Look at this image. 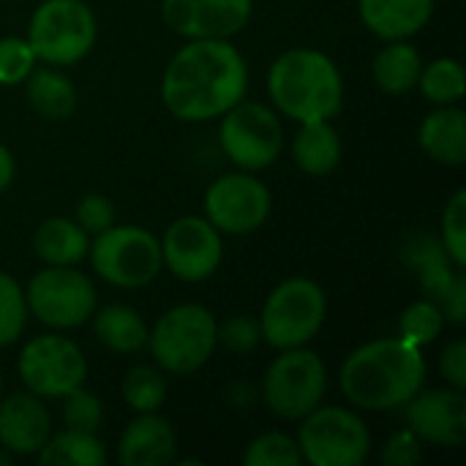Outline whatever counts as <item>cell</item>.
<instances>
[{
    "mask_svg": "<svg viewBox=\"0 0 466 466\" xmlns=\"http://www.w3.org/2000/svg\"><path fill=\"white\" fill-rule=\"evenodd\" d=\"M248 87V68L229 38H194L167 66L161 98L186 123L221 117Z\"/></svg>",
    "mask_w": 466,
    "mask_h": 466,
    "instance_id": "obj_1",
    "label": "cell"
},
{
    "mask_svg": "<svg viewBox=\"0 0 466 466\" xmlns=\"http://www.w3.org/2000/svg\"><path fill=\"white\" fill-rule=\"evenodd\" d=\"M423 382L426 358L401 336L369 341L341 366V390L358 410H399L423 390Z\"/></svg>",
    "mask_w": 466,
    "mask_h": 466,
    "instance_id": "obj_2",
    "label": "cell"
},
{
    "mask_svg": "<svg viewBox=\"0 0 466 466\" xmlns=\"http://www.w3.org/2000/svg\"><path fill=\"white\" fill-rule=\"evenodd\" d=\"M268 90L279 112L298 123L330 120L341 112L344 82L336 63L319 49H289L270 66Z\"/></svg>",
    "mask_w": 466,
    "mask_h": 466,
    "instance_id": "obj_3",
    "label": "cell"
},
{
    "mask_svg": "<svg viewBox=\"0 0 466 466\" xmlns=\"http://www.w3.org/2000/svg\"><path fill=\"white\" fill-rule=\"evenodd\" d=\"M328 314L325 292L311 279H287L265 300L259 314L262 341L273 350L306 347L322 328Z\"/></svg>",
    "mask_w": 466,
    "mask_h": 466,
    "instance_id": "obj_4",
    "label": "cell"
},
{
    "mask_svg": "<svg viewBox=\"0 0 466 466\" xmlns=\"http://www.w3.org/2000/svg\"><path fill=\"white\" fill-rule=\"evenodd\" d=\"M96 16L82 0H44L27 27V44L46 66H74L96 44Z\"/></svg>",
    "mask_w": 466,
    "mask_h": 466,
    "instance_id": "obj_5",
    "label": "cell"
},
{
    "mask_svg": "<svg viewBox=\"0 0 466 466\" xmlns=\"http://www.w3.org/2000/svg\"><path fill=\"white\" fill-rule=\"evenodd\" d=\"M216 317L199 303H183L161 314L147 333L153 360L169 374L202 369L216 350Z\"/></svg>",
    "mask_w": 466,
    "mask_h": 466,
    "instance_id": "obj_6",
    "label": "cell"
},
{
    "mask_svg": "<svg viewBox=\"0 0 466 466\" xmlns=\"http://www.w3.org/2000/svg\"><path fill=\"white\" fill-rule=\"evenodd\" d=\"M328 390V369L311 350H281L262 380V401L284 420H303Z\"/></svg>",
    "mask_w": 466,
    "mask_h": 466,
    "instance_id": "obj_7",
    "label": "cell"
},
{
    "mask_svg": "<svg viewBox=\"0 0 466 466\" xmlns=\"http://www.w3.org/2000/svg\"><path fill=\"white\" fill-rule=\"evenodd\" d=\"M96 273L123 289H139L161 273V243L142 227L112 224L87 248Z\"/></svg>",
    "mask_w": 466,
    "mask_h": 466,
    "instance_id": "obj_8",
    "label": "cell"
},
{
    "mask_svg": "<svg viewBox=\"0 0 466 466\" xmlns=\"http://www.w3.org/2000/svg\"><path fill=\"white\" fill-rule=\"evenodd\" d=\"M298 448L314 466H360L371 453V434L352 410L317 407L300 423Z\"/></svg>",
    "mask_w": 466,
    "mask_h": 466,
    "instance_id": "obj_9",
    "label": "cell"
},
{
    "mask_svg": "<svg viewBox=\"0 0 466 466\" xmlns=\"http://www.w3.org/2000/svg\"><path fill=\"white\" fill-rule=\"evenodd\" d=\"M25 300L27 314L55 330L79 328L96 314V289L74 265H46L30 279Z\"/></svg>",
    "mask_w": 466,
    "mask_h": 466,
    "instance_id": "obj_10",
    "label": "cell"
},
{
    "mask_svg": "<svg viewBox=\"0 0 466 466\" xmlns=\"http://www.w3.org/2000/svg\"><path fill=\"white\" fill-rule=\"evenodd\" d=\"M221 117V147L238 169L259 172L276 164L284 147V131L270 106L238 101Z\"/></svg>",
    "mask_w": 466,
    "mask_h": 466,
    "instance_id": "obj_11",
    "label": "cell"
},
{
    "mask_svg": "<svg viewBox=\"0 0 466 466\" xmlns=\"http://www.w3.org/2000/svg\"><path fill=\"white\" fill-rule=\"evenodd\" d=\"M19 377L38 399H63L85 385L87 360L66 336H35L19 355Z\"/></svg>",
    "mask_w": 466,
    "mask_h": 466,
    "instance_id": "obj_12",
    "label": "cell"
},
{
    "mask_svg": "<svg viewBox=\"0 0 466 466\" xmlns=\"http://www.w3.org/2000/svg\"><path fill=\"white\" fill-rule=\"evenodd\" d=\"M270 216V191L251 172L224 175L205 194V218L227 235H248Z\"/></svg>",
    "mask_w": 466,
    "mask_h": 466,
    "instance_id": "obj_13",
    "label": "cell"
},
{
    "mask_svg": "<svg viewBox=\"0 0 466 466\" xmlns=\"http://www.w3.org/2000/svg\"><path fill=\"white\" fill-rule=\"evenodd\" d=\"M224 257L221 232L199 216H183L172 221L161 240L164 268L180 281H205L210 279Z\"/></svg>",
    "mask_w": 466,
    "mask_h": 466,
    "instance_id": "obj_14",
    "label": "cell"
},
{
    "mask_svg": "<svg viewBox=\"0 0 466 466\" xmlns=\"http://www.w3.org/2000/svg\"><path fill=\"white\" fill-rule=\"evenodd\" d=\"M407 259L418 270L420 284L431 295V300L442 309L445 322L461 325L466 319V279L464 268H459L442 240L431 235H418L407 246Z\"/></svg>",
    "mask_w": 466,
    "mask_h": 466,
    "instance_id": "obj_15",
    "label": "cell"
},
{
    "mask_svg": "<svg viewBox=\"0 0 466 466\" xmlns=\"http://www.w3.org/2000/svg\"><path fill=\"white\" fill-rule=\"evenodd\" d=\"M254 0H164L161 16L167 27L188 41L232 38L251 19Z\"/></svg>",
    "mask_w": 466,
    "mask_h": 466,
    "instance_id": "obj_16",
    "label": "cell"
},
{
    "mask_svg": "<svg viewBox=\"0 0 466 466\" xmlns=\"http://www.w3.org/2000/svg\"><path fill=\"white\" fill-rule=\"evenodd\" d=\"M407 423L420 442L461 448L466 440L464 390H429L418 393L407 404Z\"/></svg>",
    "mask_w": 466,
    "mask_h": 466,
    "instance_id": "obj_17",
    "label": "cell"
},
{
    "mask_svg": "<svg viewBox=\"0 0 466 466\" xmlns=\"http://www.w3.org/2000/svg\"><path fill=\"white\" fill-rule=\"evenodd\" d=\"M52 434V418L44 399L14 393L0 399V445L16 456H35Z\"/></svg>",
    "mask_w": 466,
    "mask_h": 466,
    "instance_id": "obj_18",
    "label": "cell"
},
{
    "mask_svg": "<svg viewBox=\"0 0 466 466\" xmlns=\"http://www.w3.org/2000/svg\"><path fill=\"white\" fill-rule=\"evenodd\" d=\"M120 464L126 466H167L177 456V437L169 420L156 412H139L120 437Z\"/></svg>",
    "mask_w": 466,
    "mask_h": 466,
    "instance_id": "obj_19",
    "label": "cell"
},
{
    "mask_svg": "<svg viewBox=\"0 0 466 466\" xmlns=\"http://www.w3.org/2000/svg\"><path fill=\"white\" fill-rule=\"evenodd\" d=\"M358 11L374 35L385 41H401L412 38L429 25L434 0H358Z\"/></svg>",
    "mask_w": 466,
    "mask_h": 466,
    "instance_id": "obj_20",
    "label": "cell"
},
{
    "mask_svg": "<svg viewBox=\"0 0 466 466\" xmlns=\"http://www.w3.org/2000/svg\"><path fill=\"white\" fill-rule=\"evenodd\" d=\"M420 147L440 164L461 167L466 161V115L459 106H440L418 131Z\"/></svg>",
    "mask_w": 466,
    "mask_h": 466,
    "instance_id": "obj_21",
    "label": "cell"
},
{
    "mask_svg": "<svg viewBox=\"0 0 466 466\" xmlns=\"http://www.w3.org/2000/svg\"><path fill=\"white\" fill-rule=\"evenodd\" d=\"M295 164L306 175H330L341 161V139L330 120H309L300 123V131L292 142Z\"/></svg>",
    "mask_w": 466,
    "mask_h": 466,
    "instance_id": "obj_22",
    "label": "cell"
},
{
    "mask_svg": "<svg viewBox=\"0 0 466 466\" xmlns=\"http://www.w3.org/2000/svg\"><path fill=\"white\" fill-rule=\"evenodd\" d=\"M33 248L46 265H76L87 257L90 235L71 218H46L33 235Z\"/></svg>",
    "mask_w": 466,
    "mask_h": 466,
    "instance_id": "obj_23",
    "label": "cell"
},
{
    "mask_svg": "<svg viewBox=\"0 0 466 466\" xmlns=\"http://www.w3.org/2000/svg\"><path fill=\"white\" fill-rule=\"evenodd\" d=\"M25 85L27 104L46 120H66L76 109V87L66 74L57 71V66L33 68Z\"/></svg>",
    "mask_w": 466,
    "mask_h": 466,
    "instance_id": "obj_24",
    "label": "cell"
},
{
    "mask_svg": "<svg viewBox=\"0 0 466 466\" xmlns=\"http://www.w3.org/2000/svg\"><path fill=\"white\" fill-rule=\"evenodd\" d=\"M93 330H96V339L106 350L120 352V355L139 352L147 344V333H150L147 325L142 322V317L131 306H123V303L101 309L96 314Z\"/></svg>",
    "mask_w": 466,
    "mask_h": 466,
    "instance_id": "obj_25",
    "label": "cell"
},
{
    "mask_svg": "<svg viewBox=\"0 0 466 466\" xmlns=\"http://www.w3.org/2000/svg\"><path fill=\"white\" fill-rule=\"evenodd\" d=\"M420 55L412 44H407V38L401 41H390L377 57H374V79L377 85L390 93V96H404L418 85L420 76Z\"/></svg>",
    "mask_w": 466,
    "mask_h": 466,
    "instance_id": "obj_26",
    "label": "cell"
},
{
    "mask_svg": "<svg viewBox=\"0 0 466 466\" xmlns=\"http://www.w3.org/2000/svg\"><path fill=\"white\" fill-rule=\"evenodd\" d=\"M44 466H104L106 464V451L96 434L85 431H60L49 434L44 448L35 453Z\"/></svg>",
    "mask_w": 466,
    "mask_h": 466,
    "instance_id": "obj_27",
    "label": "cell"
},
{
    "mask_svg": "<svg viewBox=\"0 0 466 466\" xmlns=\"http://www.w3.org/2000/svg\"><path fill=\"white\" fill-rule=\"evenodd\" d=\"M418 85L423 90V96L440 106H451L459 104L464 98L466 82H464V68L459 60L451 57H440L431 66L420 68Z\"/></svg>",
    "mask_w": 466,
    "mask_h": 466,
    "instance_id": "obj_28",
    "label": "cell"
},
{
    "mask_svg": "<svg viewBox=\"0 0 466 466\" xmlns=\"http://www.w3.org/2000/svg\"><path fill=\"white\" fill-rule=\"evenodd\" d=\"M123 399L134 412H156L167 399V380L153 366H134L123 377Z\"/></svg>",
    "mask_w": 466,
    "mask_h": 466,
    "instance_id": "obj_29",
    "label": "cell"
},
{
    "mask_svg": "<svg viewBox=\"0 0 466 466\" xmlns=\"http://www.w3.org/2000/svg\"><path fill=\"white\" fill-rule=\"evenodd\" d=\"M401 339L415 344V347H429L440 339L442 328H445V314L434 300H418L412 303L404 314H401Z\"/></svg>",
    "mask_w": 466,
    "mask_h": 466,
    "instance_id": "obj_30",
    "label": "cell"
},
{
    "mask_svg": "<svg viewBox=\"0 0 466 466\" xmlns=\"http://www.w3.org/2000/svg\"><path fill=\"white\" fill-rule=\"evenodd\" d=\"M243 464L246 466H300L303 456L298 448V440H292L289 434L281 431H268L262 437H257L246 453H243Z\"/></svg>",
    "mask_w": 466,
    "mask_h": 466,
    "instance_id": "obj_31",
    "label": "cell"
},
{
    "mask_svg": "<svg viewBox=\"0 0 466 466\" xmlns=\"http://www.w3.org/2000/svg\"><path fill=\"white\" fill-rule=\"evenodd\" d=\"M27 325L25 289L5 273H0V347L14 344Z\"/></svg>",
    "mask_w": 466,
    "mask_h": 466,
    "instance_id": "obj_32",
    "label": "cell"
},
{
    "mask_svg": "<svg viewBox=\"0 0 466 466\" xmlns=\"http://www.w3.org/2000/svg\"><path fill=\"white\" fill-rule=\"evenodd\" d=\"M63 420H66V429L71 431L96 434L104 420V407L98 396H93L90 390L74 388L71 393L63 396Z\"/></svg>",
    "mask_w": 466,
    "mask_h": 466,
    "instance_id": "obj_33",
    "label": "cell"
},
{
    "mask_svg": "<svg viewBox=\"0 0 466 466\" xmlns=\"http://www.w3.org/2000/svg\"><path fill=\"white\" fill-rule=\"evenodd\" d=\"M442 246L448 257L464 268L466 265V191H456L442 213Z\"/></svg>",
    "mask_w": 466,
    "mask_h": 466,
    "instance_id": "obj_34",
    "label": "cell"
},
{
    "mask_svg": "<svg viewBox=\"0 0 466 466\" xmlns=\"http://www.w3.org/2000/svg\"><path fill=\"white\" fill-rule=\"evenodd\" d=\"M38 57L27 38H0V85H19L35 68Z\"/></svg>",
    "mask_w": 466,
    "mask_h": 466,
    "instance_id": "obj_35",
    "label": "cell"
},
{
    "mask_svg": "<svg viewBox=\"0 0 466 466\" xmlns=\"http://www.w3.org/2000/svg\"><path fill=\"white\" fill-rule=\"evenodd\" d=\"M262 341L259 319L251 317H232L224 325H216V344L229 352H251Z\"/></svg>",
    "mask_w": 466,
    "mask_h": 466,
    "instance_id": "obj_36",
    "label": "cell"
},
{
    "mask_svg": "<svg viewBox=\"0 0 466 466\" xmlns=\"http://www.w3.org/2000/svg\"><path fill=\"white\" fill-rule=\"evenodd\" d=\"M76 224L96 238L115 224V205L101 194H87L76 205Z\"/></svg>",
    "mask_w": 466,
    "mask_h": 466,
    "instance_id": "obj_37",
    "label": "cell"
},
{
    "mask_svg": "<svg viewBox=\"0 0 466 466\" xmlns=\"http://www.w3.org/2000/svg\"><path fill=\"white\" fill-rule=\"evenodd\" d=\"M423 451H420V440L415 437L412 429H404L399 434L390 437V442L382 451V461L388 466H415L420 464Z\"/></svg>",
    "mask_w": 466,
    "mask_h": 466,
    "instance_id": "obj_38",
    "label": "cell"
},
{
    "mask_svg": "<svg viewBox=\"0 0 466 466\" xmlns=\"http://www.w3.org/2000/svg\"><path fill=\"white\" fill-rule=\"evenodd\" d=\"M440 371L451 388L466 390V344L461 339L445 347V352L440 355Z\"/></svg>",
    "mask_w": 466,
    "mask_h": 466,
    "instance_id": "obj_39",
    "label": "cell"
},
{
    "mask_svg": "<svg viewBox=\"0 0 466 466\" xmlns=\"http://www.w3.org/2000/svg\"><path fill=\"white\" fill-rule=\"evenodd\" d=\"M14 172H16V164H14V156L5 145H0V191H5L14 180Z\"/></svg>",
    "mask_w": 466,
    "mask_h": 466,
    "instance_id": "obj_40",
    "label": "cell"
},
{
    "mask_svg": "<svg viewBox=\"0 0 466 466\" xmlns=\"http://www.w3.org/2000/svg\"><path fill=\"white\" fill-rule=\"evenodd\" d=\"M11 464V453L0 445V466H8Z\"/></svg>",
    "mask_w": 466,
    "mask_h": 466,
    "instance_id": "obj_41",
    "label": "cell"
},
{
    "mask_svg": "<svg viewBox=\"0 0 466 466\" xmlns=\"http://www.w3.org/2000/svg\"><path fill=\"white\" fill-rule=\"evenodd\" d=\"M0 396H3V366H0Z\"/></svg>",
    "mask_w": 466,
    "mask_h": 466,
    "instance_id": "obj_42",
    "label": "cell"
}]
</instances>
